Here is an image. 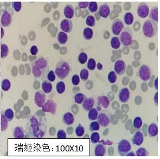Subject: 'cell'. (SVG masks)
I'll list each match as a JSON object with an SVG mask.
<instances>
[{"label":"cell","instance_id":"obj_50","mask_svg":"<svg viewBox=\"0 0 160 159\" xmlns=\"http://www.w3.org/2000/svg\"><path fill=\"white\" fill-rule=\"evenodd\" d=\"M12 6L15 12H19L21 10V7H22V3L21 2H17V1L12 2Z\"/></svg>","mask_w":160,"mask_h":159},{"label":"cell","instance_id":"obj_58","mask_svg":"<svg viewBox=\"0 0 160 159\" xmlns=\"http://www.w3.org/2000/svg\"><path fill=\"white\" fill-rule=\"evenodd\" d=\"M97 68L98 70H101L103 69V65L101 63H98L97 64Z\"/></svg>","mask_w":160,"mask_h":159},{"label":"cell","instance_id":"obj_19","mask_svg":"<svg viewBox=\"0 0 160 159\" xmlns=\"http://www.w3.org/2000/svg\"><path fill=\"white\" fill-rule=\"evenodd\" d=\"M94 104V100L93 98L89 97L85 100V101L83 102V109H84L85 111H89L91 109H92Z\"/></svg>","mask_w":160,"mask_h":159},{"label":"cell","instance_id":"obj_52","mask_svg":"<svg viewBox=\"0 0 160 159\" xmlns=\"http://www.w3.org/2000/svg\"><path fill=\"white\" fill-rule=\"evenodd\" d=\"M72 84L74 86H77L80 83V78L79 75H73V77H72Z\"/></svg>","mask_w":160,"mask_h":159},{"label":"cell","instance_id":"obj_44","mask_svg":"<svg viewBox=\"0 0 160 159\" xmlns=\"http://www.w3.org/2000/svg\"><path fill=\"white\" fill-rule=\"evenodd\" d=\"M88 55L84 52H81L78 56V61L81 64H84L87 62Z\"/></svg>","mask_w":160,"mask_h":159},{"label":"cell","instance_id":"obj_32","mask_svg":"<svg viewBox=\"0 0 160 159\" xmlns=\"http://www.w3.org/2000/svg\"><path fill=\"white\" fill-rule=\"evenodd\" d=\"M86 98V97L84 94L82 93H78L76 94L74 96V102L77 104H81L85 101V100Z\"/></svg>","mask_w":160,"mask_h":159},{"label":"cell","instance_id":"obj_23","mask_svg":"<svg viewBox=\"0 0 160 159\" xmlns=\"http://www.w3.org/2000/svg\"><path fill=\"white\" fill-rule=\"evenodd\" d=\"M148 132L150 138L156 137L158 134V127L155 123H152L149 126Z\"/></svg>","mask_w":160,"mask_h":159},{"label":"cell","instance_id":"obj_56","mask_svg":"<svg viewBox=\"0 0 160 159\" xmlns=\"http://www.w3.org/2000/svg\"><path fill=\"white\" fill-rule=\"evenodd\" d=\"M154 103L155 105L156 106H157L158 105V92H156L154 95Z\"/></svg>","mask_w":160,"mask_h":159},{"label":"cell","instance_id":"obj_30","mask_svg":"<svg viewBox=\"0 0 160 159\" xmlns=\"http://www.w3.org/2000/svg\"><path fill=\"white\" fill-rule=\"evenodd\" d=\"M111 46L114 50H117L121 46V41L117 37H114L111 40Z\"/></svg>","mask_w":160,"mask_h":159},{"label":"cell","instance_id":"obj_5","mask_svg":"<svg viewBox=\"0 0 160 159\" xmlns=\"http://www.w3.org/2000/svg\"><path fill=\"white\" fill-rule=\"evenodd\" d=\"M124 28V23L122 20L117 19L114 20L111 25V30L114 35L118 36Z\"/></svg>","mask_w":160,"mask_h":159},{"label":"cell","instance_id":"obj_26","mask_svg":"<svg viewBox=\"0 0 160 159\" xmlns=\"http://www.w3.org/2000/svg\"><path fill=\"white\" fill-rule=\"evenodd\" d=\"M13 135L14 138H24V131L22 128V127L18 126L16 128H15Z\"/></svg>","mask_w":160,"mask_h":159},{"label":"cell","instance_id":"obj_17","mask_svg":"<svg viewBox=\"0 0 160 159\" xmlns=\"http://www.w3.org/2000/svg\"><path fill=\"white\" fill-rule=\"evenodd\" d=\"M63 14L68 19L73 18L74 15V8L71 4H67L63 9Z\"/></svg>","mask_w":160,"mask_h":159},{"label":"cell","instance_id":"obj_13","mask_svg":"<svg viewBox=\"0 0 160 159\" xmlns=\"http://www.w3.org/2000/svg\"><path fill=\"white\" fill-rule=\"evenodd\" d=\"M60 28L65 33H70L73 29V23L70 19H64L61 22Z\"/></svg>","mask_w":160,"mask_h":159},{"label":"cell","instance_id":"obj_21","mask_svg":"<svg viewBox=\"0 0 160 159\" xmlns=\"http://www.w3.org/2000/svg\"><path fill=\"white\" fill-rule=\"evenodd\" d=\"M106 153V147L101 144H98L94 148V155L96 156H103Z\"/></svg>","mask_w":160,"mask_h":159},{"label":"cell","instance_id":"obj_28","mask_svg":"<svg viewBox=\"0 0 160 159\" xmlns=\"http://www.w3.org/2000/svg\"><path fill=\"white\" fill-rule=\"evenodd\" d=\"M134 15L130 12H128L124 14V21L126 25L129 26L132 25L134 22Z\"/></svg>","mask_w":160,"mask_h":159},{"label":"cell","instance_id":"obj_16","mask_svg":"<svg viewBox=\"0 0 160 159\" xmlns=\"http://www.w3.org/2000/svg\"><path fill=\"white\" fill-rule=\"evenodd\" d=\"M132 142L137 146H141L143 142L144 136L143 134L141 131H137L134 134L132 138Z\"/></svg>","mask_w":160,"mask_h":159},{"label":"cell","instance_id":"obj_24","mask_svg":"<svg viewBox=\"0 0 160 159\" xmlns=\"http://www.w3.org/2000/svg\"><path fill=\"white\" fill-rule=\"evenodd\" d=\"M149 15L150 20L157 23L158 22V7L157 6L153 7L150 10Z\"/></svg>","mask_w":160,"mask_h":159},{"label":"cell","instance_id":"obj_22","mask_svg":"<svg viewBox=\"0 0 160 159\" xmlns=\"http://www.w3.org/2000/svg\"><path fill=\"white\" fill-rule=\"evenodd\" d=\"M98 104L99 106L106 109L110 104V101L108 98L106 96H101L98 97Z\"/></svg>","mask_w":160,"mask_h":159},{"label":"cell","instance_id":"obj_18","mask_svg":"<svg viewBox=\"0 0 160 159\" xmlns=\"http://www.w3.org/2000/svg\"><path fill=\"white\" fill-rule=\"evenodd\" d=\"M37 67L42 71H46L48 68V62L43 58H40L37 60L34 64Z\"/></svg>","mask_w":160,"mask_h":159},{"label":"cell","instance_id":"obj_57","mask_svg":"<svg viewBox=\"0 0 160 159\" xmlns=\"http://www.w3.org/2000/svg\"><path fill=\"white\" fill-rule=\"evenodd\" d=\"M154 88L156 90H158V78L156 77V79L154 81Z\"/></svg>","mask_w":160,"mask_h":159},{"label":"cell","instance_id":"obj_51","mask_svg":"<svg viewBox=\"0 0 160 159\" xmlns=\"http://www.w3.org/2000/svg\"><path fill=\"white\" fill-rule=\"evenodd\" d=\"M47 80L50 82H54L55 80V75L54 72L53 70H50L47 75Z\"/></svg>","mask_w":160,"mask_h":159},{"label":"cell","instance_id":"obj_7","mask_svg":"<svg viewBox=\"0 0 160 159\" xmlns=\"http://www.w3.org/2000/svg\"><path fill=\"white\" fill-rule=\"evenodd\" d=\"M57 108V104L52 100H48L44 103L42 106V110L46 113H50L55 115Z\"/></svg>","mask_w":160,"mask_h":159},{"label":"cell","instance_id":"obj_4","mask_svg":"<svg viewBox=\"0 0 160 159\" xmlns=\"http://www.w3.org/2000/svg\"><path fill=\"white\" fill-rule=\"evenodd\" d=\"M118 153L122 156H126V154L131 151V145L130 143L126 139L121 140L118 142L117 147Z\"/></svg>","mask_w":160,"mask_h":159},{"label":"cell","instance_id":"obj_25","mask_svg":"<svg viewBox=\"0 0 160 159\" xmlns=\"http://www.w3.org/2000/svg\"><path fill=\"white\" fill-rule=\"evenodd\" d=\"M42 88L43 91L45 93H51L53 88L52 84L48 80H45L42 82Z\"/></svg>","mask_w":160,"mask_h":159},{"label":"cell","instance_id":"obj_2","mask_svg":"<svg viewBox=\"0 0 160 159\" xmlns=\"http://www.w3.org/2000/svg\"><path fill=\"white\" fill-rule=\"evenodd\" d=\"M143 33L147 38H152L156 35L158 31L157 23L150 19L147 20L143 25Z\"/></svg>","mask_w":160,"mask_h":159},{"label":"cell","instance_id":"obj_39","mask_svg":"<svg viewBox=\"0 0 160 159\" xmlns=\"http://www.w3.org/2000/svg\"><path fill=\"white\" fill-rule=\"evenodd\" d=\"M76 135L78 137H81L84 135L85 133L84 127L81 124H79L77 126L75 129Z\"/></svg>","mask_w":160,"mask_h":159},{"label":"cell","instance_id":"obj_11","mask_svg":"<svg viewBox=\"0 0 160 159\" xmlns=\"http://www.w3.org/2000/svg\"><path fill=\"white\" fill-rule=\"evenodd\" d=\"M130 93L128 88H122L119 92L118 98L119 101L122 103H126L128 102L130 99Z\"/></svg>","mask_w":160,"mask_h":159},{"label":"cell","instance_id":"obj_41","mask_svg":"<svg viewBox=\"0 0 160 159\" xmlns=\"http://www.w3.org/2000/svg\"><path fill=\"white\" fill-rule=\"evenodd\" d=\"M108 80H109L110 83L111 84H114L116 82L117 75H116V73H115V72L113 71L110 72L109 73L108 75Z\"/></svg>","mask_w":160,"mask_h":159},{"label":"cell","instance_id":"obj_53","mask_svg":"<svg viewBox=\"0 0 160 159\" xmlns=\"http://www.w3.org/2000/svg\"><path fill=\"white\" fill-rule=\"evenodd\" d=\"M57 138L60 139L66 138V134L65 131L63 129L59 130L57 133Z\"/></svg>","mask_w":160,"mask_h":159},{"label":"cell","instance_id":"obj_12","mask_svg":"<svg viewBox=\"0 0 160 159\" xmlns=\"http://www.w3.org/2000/svg\"><path fill=\"white\" fill-rule=\"evenodd\" d=\"M1 25L4 27H7L12 22V16L8 11L6 10L2 13L1 18Z\"/></svg>","mask_w":160,"mask_h":159},{"label":"cell","instance_id":"obj_46","mask_svg":"<svg viewBox=\"0 0 160 159\" xmlns=\"http://www.w3.org/2000/svg\"><path fill=\"white\" fill-rule=\"evenodd\" d=\"M91 141L93 144H96L99 141L100 135L97 132H93L91 136Z\"/></svg>","mask_w":160,"mask_h":159},{"label":"cell","instance_id":"obj_14","mask_svg":"<svg viewBox=\"0 0 160 159\" xmlns=\"http://www.w3.org/2000/svg\"><path fill=\"white\" fill-rule=\"evenodd\" d=\"M98 13L99 14L100 16L102 17L104 19L108 18L111 13L109 5L106 3L101 5L99 8Z\"/></svg>","mask_w":160,"mask_h":159},{"label":"cell","instance_id":"obj_36","mask_svg":"<svg viewBox=\"0 0 160 159\" xmlns=\"http://www.w3.org/2000/svg\"><path fill=\"white\" fill-rule=\"evenodd\" d=\"M4 115L8 121H11L14 117V113L12 109H7L5 110Z\"/></svg>","mask_w":160,"mask_h":159},{"label":"cell","instance_id":"obj_55","mask_svg":"<svg viewBox=\"0 0 160 159\" xmlns=\"http://www.w3.org/2000/svg\"><path fill=\"white\" fill-rule=\"evenodd\" d=\"M89 2H79L78 3V6L81 9H85L88 7Z\"/></svg>","mask_w":160,"mask_h":159},{"label":"cell","instance_id":"obj_38","mask_svg":"<svg viewBox=\"0 0 160 159\" xmlns=\"http://www.w3.org/2000/svg\"><path fill=\"white\" fill-rule=\"evenodd\" d=\"M142 124H143V122H142V118L141 117H135L133 121V126L136 129H140L142 126Z\"/></svg>","mask_w":160,"mask_h":159},{"label":"cell","instance_id":"obj_54","mask_svg":"<svg viewBox=\"0 0 160 159\" xmlns=\"http://www.w3.org/2000/svg\"><path fill=\"white\" fill-rule=\"evenodd\" d=\"M30 54L32 55H36L38 52V47L35 45L32 46L30 49Z\"/></svg>","mask_w":160,"mask_h":159},{"label":"cell","instance_id":"obj_31","mask_svg":"<svg viewBox=\"0 0 160 159\" xmlns=\"http://www.w3.org/2000/svg\"><path fill=\"white\" fill-rule=\"evenodd\" d=\"M98 115V113L97 109L96 108H92L89 111L88 118L90 121H94L97 119Z\"/></svg>","mask_w":160,"mask_h":159},{"label":"cell","instance_id":"obj_45","mask_svg":"<svg viewBox=\"0 0 160 159\" xmlns=\"http://www.w3.org/2000/svg\"><path fill=\"white\" fill-rule=\"evenodd\" d=\"M87 66L89 70H91V71L94 70L96 66V60L93 58L89 59Z\"/></svg>","mask_w":160,"mask_h":159},{"label":"cell","instance_id":"obj_49","mask_svg":"<svg viewBox=\"0 0 160 159\" xmlns=\"http://www.w3.org/2000/svg\"><path fill=\"white\" fill-rule=\"evenodd\" d=\"M8 127V120L5 117L3 114H2L1 116V127H2V130L4 131L6 130L7 128Z\"/></svg>","mask_w":160,"mask_h":159},{"label":"cell","instance_id":"obj_37","mask_svg":"<svg viewBox=\"0 0 160 159\" xmlns=\"http://www.w3.org/2000/svg\"><path fill=\"white\" fill-rule=\"evenodd\" d=\"M86 24L90 27H94L96 25V19L92 15H89L86 19Z\"/></svg>","mask_w":160,"mask_h":159},{"label":"cell","instance_id":"obj_40","mask_svg":"<svg viewBox=\"0 0 160 159\" xmlns=\"http://www.w3.org/2000/svg\"><path fill=\"white\" fill-rule=\"evenodd\" d=\"M9 53V48L8 46L6 44L1 45V58H6Z\"/></svg>","mask_w":160,"mask_h":159},{"label":"cell","instance_id":"obj_48","mask_svg":"<svg viewBox=\"0 0 160 159\" xmlns=\"http://www.w3.org/2000/svg\"><path fill=\"white\" fill-rule=\"evenodd\" d=\"M136 155L137 156H147L148 155L147 151L144 148H139L136 151Z\"/></svg>","mask_w":160,"mask_h":159},{"label":"cell","instance_id":"obj_6","mask_svg":"<svg viewBox=\"0 0 160 159\" xmlns=\"http://www.w3.org/2000/svg\"><path fill=\"white\" fill-rule=\"evenodd\" d=\"M139 76L143 81L146 82L150 79L151 76V70L146 65H142L139 69Z\"/></svg>","mask_w":160,"mask_h":159},{"label":"cell","instance_id":"obj_33","mask_svg":"<svg viewBox=\"0 0 160 159\" xmlns=\"http://www.w3.org/2000/svg\"><path fill=\"white\" fill-rule=\"evenodd\" d=\"M43 72L35 64L32 65V73L35 78H40Z\"/></svg>","mask_w":160,"mask_h":159},{"label":"cell","instance_id":"obj_29","mask_svg":"<svg viewBox=\"0 0 160 159\" xmlns=\"http://www.w3.org/2000/svg\"><path fill=\"white\" fill-rule=\"evenodd\" d=\"M93 32L92 29L90 28H85L83 31V37L85 40H90L93 37Z\"/></svg>","mask_w":160,"mask_h":159},{"label":"cell","instance_id":"obj_9","mask_svg":"<svg viewBox=\"0 0 160 159\" xmlns=\"http://www.w3.org/2000/svg\"><path fill=\"white\" fill-rule=\"evenodd\" d=\"M137 12L139 17L142 19H144L148 17L149 13V8L146 3L142 2L138 6Z\"/></svg>","mask_w":160,"mask_h":159},{"label":"cell","instance_id":"obj_42","mask_svg":"<svg viewBox=\"0 0 160 159\" xmlns=\"http://www.w3.org/2000/svg\"><path fill=\"white\" fill-rule=\"evenodd\" d=\"M88 9L90 12L91 13H93L96 12L98 9V4L97 2L94 1L89 2Z\"/></svg>","mask_w":160,"mask_h":159},{"label":"cell","instance_id":"obj_47","mask_svg":"<svg viewBox=\"0 0 160 159\" xmlns=\"http://www.w3.org/2000/svg\"><path fill=\"white\" fill-rule=\"evenodd\" d=\"M89 71L86 69L84 68L81 70L80 73V78L82 80H83V81L87 80L89 78Z\"/></svg>","mask_w":160,"mask_h":159},{"label":"cell","instance_id":"obj_27","mask_svg":"<svg viewBox=\"0 0 160 159\" xmlns=\"http://www.w3.org/2000/svg\"><path fill=\"white\" fill-rule=\"evenodd\" d=\"M58 41L61 45H65L68 40V36L67 34L63 32H60L57 37Z\"/></svg>","mask_w":160,"mask_h":159},{"label":"cell","instance_id":"obj_34","mask_svg":"<svg viewBox=\"0 0 160 159\" xmlns=\"http://www.w3.org/2000/svg\"><path fill=\"white\" fill-rule=\"evenodd\" d=\"M65 84L63 82H59L56 85V90L59 94H62L65 91Z\"/></svg>","mask_w":160,"mask_h":159},{"label":"cell","instance_id":"obj_10","mask_svg":"<svg viewBox=\"0 0 160 159\" xmlns=\"http://www.w3.org/2000/svg\"><path fill=\"white\" fill-rule=\"evenodd\" d=\"M126 64L123 60H118L114 65V72L118 75H122L126 71Z\"/></svg>","mask_w":160,"mask_h":159},{"label":"cell","instance_id":"obj_20","mask_svg":"<svg viewBox=\"0 0 160 159\" xmlns=\"http://www.w3.org/2000/svg\"><path fill=\"white\" fill-rule=\"evenodd\" d=\"M63 121L64 123L67 126H71L74 122V115L71 113H66L63 114Z\"/></svg>","mask_w":160,"mask_h":159},{"label":"cell","instance_id":"obj_3","mask_svg":"<svg viewBox=\"0 0 160 159\" xmlns=\"http://www.w3.org/2000/svg\"><path fill=\"white\" fill-rule=\"evenodd\" d=\"M119 37V40L125 46L130 45L132 42V31L130 28L126 27L123 28Z\"/></svg>","mask_w":160,"mask_h":159},{"label":"cell","instance_id":"obj_15","mask_svg":"<svg viewBox=\"0 0 160 159\" xmlns=\"http://www.w3.org/2000/svg\"><path fill=\"white\" fill-rule=\"evenodd\" d=\"M97 120H98L97 122H98L99 124L103 127H107L110 123V117L104 113L98 114Z\"/></svg>","mask_w":160,"mask_h":159},{"label":"cell","instance_id":"obj_1","mask_svg":"<svg viewBox=\"0 0 160 159\" xmlns=\"http://www.w3.org/2000/svg\"><path fill=\"white\" fill-rule=\"evenodd\" d=\"M71 67L69 63L61 60L57 64L55 68V73L60 80L66 78L70 73Z\"/></svg>","mask_w":160,"mask_h":159},{"label":"cell","instance_id":"obj_8","mask_svg":"<svg viewBox=\"0 0 160 159\" xmlns=\"http://www.w3.org/2000/svg\"><path fill=\"white\" fill-rule=\"evenodd\" d=\"M46 96L45 93L41 90H39L35 93L34 96V102L38 107L42 108L43 105L45 103Z\"/></svg>","mask_w":160,"mask_h":159},{"label":"cell","instance_id":"obj_43","mask_svg":"<svg viewBox=\"0 0 160 159\" xmlns=\"http://www.w3.org/2000/svg\"><path fill=\"white\" fill-rule=\"evenodd\" d=\"M99 128H100V125L99 124L98 122H92L90 124L89 129L90 130V131L93 132L95 131H98L99 130Z\"/></svg>","mask_w":160,"mask_h":159},{"label":"cell","instance_id":"obj_35","mask_svg":"<svg viewBox=\"0 0 160 159\" xmlns=\"http://www.w3.org/2000/svg\"><path fill=\"white\" fill-rule=\"evenodd\" d=\"M11 86L10 82L7 79H4L2 81L1 88L4 91H7L10 89Z\"/></svg>","mask_w":160,"mask_h":159}]
</instances>
